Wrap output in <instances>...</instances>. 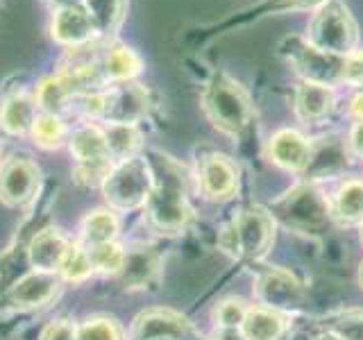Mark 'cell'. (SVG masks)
Listing matches in <instances>:
<instances>
[{
    "label": "cell",
    "instance_id": "6da1fadb",
    "mask_svg": "<svg viewBox=\"0 0 363 340\" xmlns=\"http://www.w3.org/2000/svg\"><path fill=\"white\" fill-rule=\"evenodd\" d=\"M147 164L152 170V191L145 202L147 218L157 232L177 234L191 220L186 170L162 152H147Z\"/></svg>",
    "mask_w": 363,
    "mask_h": 340
},
{
    "label": "cell",
    "instance_id": "7a4b0ae2",
    "mask_svg": "<svg viewBox=\"0 0 363 340\" xmlns=\"http://www.w3.org/2000/svg\"><path fill=\"white\" fill-rule=\"evenodd\" d=\"M202 109L213 128L227 136H241L255 118L245 89L227 73L211 75L202 91Z\"/></svg>",
    "mask_w": 363,
    "mask_h": 340
},
{
    "label": "cell",
    "instance_id": "3957f363",
    "mask_svg": "<svg viewBox=\"0 0 363 340\" xmlns=\"http://www.w3.org/2000/svg\"><path fill=\"white\" fill-rule=\"evenodd\" d=\"M270 215L279 225L300 234L325 232L332 222V207L315 184H300L291 188L270 207Z\"/></svg>",
    "mask_w": 363,
    "mask_h": 340
},
{
    "label": "cell",
    "instance_id": "277c9868",
    "mask_svg": "<svg viewBox=\"0 0 363 340\" xmlns=\"http://www.w3.org/2000/svg\"><path fill=\"white\" fill-rule=\"evenodd\" d=\"M306 41L313 48L332 55H350L357 50L359 28L343 0H327L311 16Z\"/></svg>",
    "mask_w": 363,
    "mask_h": 340
},
{
    "label": "cell",
    "instance_id": "5b68a950",
    "mask_svg": "<svg viewBox=\"0 0 363 340\" xmlns=\"http://www.w3.org/2000/svg\"><path fill=\"white\" fill-rule=\"evenodd\" d=\"M272 241H275V218L270 211L261 207H250L241 211L225 227L220 236V245L225 252L238 259L257 261L264 256Z\"/></svg>",
    "mask_w": 363,
    "mask_h": 340
},
{
    "label": "cell",
    "instance_id": "8992f818",
    "mask_svg": "<svg viewBox=\"0 0 363 340\" xmlns=\"http://www.w3.org/2000/svg\"><path fill=\"white\" fill-rule=\"evenodd\" d=\"M100 186L111 209L134 211L139 207H145L152 191L150 164L143 157H132L113 164Z\"/></svg>",
    "mask_w": 363,
    "mask_h": 340
},
{
    "label": "cell",
    "instance_id": "52a82bcc",
    "mask_svg": "<svg viewBox=\"0 0 363 340\" xmlns=\"http://www.w3.org/2000/svg\"><path fill=\"white\" fill-rule=\"evenodd\" d=\"M68 147L75 159L73 177L82 186H100L113 162L107 150V139L100 125L84 123L68 136Z\"/></svg>",
    "mask_w": 363,
    "mask_h": 340
},
{
    "label": "cell",
    "instance_id": "ba28073f",
    "mask_svg": "<svg viewBox=\"0 0 363 340\" xmlns=\"http://www.w3.org/2000/svg\"><path fill=\"white\" fill-rule=\"evenodd\" d=\"M279 52L295 66L304 82H315L332 89L345 84V55L323 52L300 37L284 39L279 43Z\"/></svg>",
    "mask_w": 363,
    "mask_h": 340
},
{
    "label": "cell",
    "instance_id": "9c48e42d",
    "mask_svg": "<svg viewBox=\"0 0 363 340\" xmlns=\"http://www.w3.org/2000/svg\"><path fill=\"white\" fill-rule=\"evenodd\" d=\"M152 107L150 91L136 82H123L107 86L100 94V113L98 120L118 123V125H136L147 116Z\"/></svg>",
    "mask_w": 363,
    "mask_h": 340
},
{
    "label": "cell",
    "instance_id": "30bf717a",
    "mask_svg": "<svg viewBox=\"0 0 363 340\" xmlns=\"http://www.w3.org/2000/svg\"><path fill=\"white\" fill-rule=\"evenodd\" d=\"M41 184V170L28 157H11L0 166V200L7 207H26Z\"/></svg>",
    "mask_w": 363,
    "mask_h": 340
},
{
    "label": "cell",
    "instance_id": "8fae6325",
    "mask_svg": "<svg viewBox=\"0 0 363 340\" xmlns=\"http://www.w3.org/2000/svg\"><path fill=\"white\" fill-rule=\"evenodd\" d=\"M255 293L261 306L279 313L298 311L300 304L304 302L302 283L289 270L281 268H270L266 272H261L255 283Z\"/></svg>",
    "mask_w": 363,
    "mask_h": 340
},
{
    "label": "cell",
    "instance_id": "7c38bea8",
    "mask_svg": "<svg viewBox=\"0 0 363 340\" xmlns=\"http://www.w3.org/2000/svg\"><path fill=\"white\" fill-rule=\"evenodd\" d=\"M170 338V340H200L189 317L173 309H147L136 315L132 324V340Z\"/></svg>",
    "mask_w": 363,
    "mask_h": 340
},
{
    "label": "cell",
    "instance_id": "4fadbf2b",
    "mask_svg": "<svg viewBox=\"0 0 363 340\" xmlns=\"http://www.w3.org/2000/svg\"><path fill=\"white\" fill-rule=\"evenodd\" d=\"M198 188L207 200H230L238 188V168L230 157L207 152L198 159Z\"/></svg>",
    "mask_w": 363,
    "mask_h": 340
},
{
    "label": "cell",
    "instance_id": "5bb4252c",
    "mask_svg": "<svg viewBox=\"0 0 363 340\" xmlns=\"http://www.w3.org/2000/svg\"><path fill=\"white\" fill-rule=\"evenodd\" d=\"M50 37L55 43L64 45V48L77 50L89 45L91 41H96L98 34L84 5H75V7H62L52 11Z\"/></svg>",
    "mask_w": 363,
    "mask_h": 340
},
{
    "label": "cell",
    "instance_id": "9a60e30c",
    "mask_svg": "<svg viewBox=\"0 0 363 340\" xmlns=\"http://www.w3.org/2000/svg\"><path fill=\"white\" fill-rule=\"evenodd\" d=\"M60 288L62 279L52 275V272L32 270L9 288V302L21 311L41 309V306L50 304L60 295Z\"/></svg>",
    "mask_w": 363,
    "mask_h": 340
},
{
    "label": "cell",
    "instance_id": "2e32d148",
    "mask_svg": "<svg viewBox=\"0 0 363 340\" xmlns=\"http://www.w3.org/2000/svg\"><path fill=\"white\" fill-rule=\"evenodd\" d=\"M98 68L107 84H123V82H134L141 75L143 60L130 45L109 41L98 52Z\"/></svg>",
    "mask_w": 363,
    "mask_h": 340
},
{
    "label": "cell",
    "instance_id": "e0dca14e",
    "mask_svg": "<svg viewBox=\"0 0 363 340\" xmlns=\"http://www.w3.org/2000/svg\"><path fill=\"white\" fill-rule=\"evenodd\" d=\"M268 157L289 173H304L311 159V141L295 130H279L268 143Z\"/></svg>",
    "mask_w": 363,
    "mask_h": 340
},
{
    "label": "cell",
    "instance_id": "ac0fdd59",
    "mask_svg": "<svg viewBox=\"0 0 363 340\" xmlns=\"http://www.w3.org/2000/svg\"><path fill=\"white\" fill-rule=\"evenodd\" d=\"M68 247H71V241L55 227H48V230H41L39 234L32 236V241L28 245V261L34 270L41 272H60Z\"/></svg>",
    "mask_w": 363,
    "mask_h": 340
},
{
    "label": "cell",
    "instance_id": "d6986e66",
    "mask_svg": "<svg viewBox=\"0 0 363 340\" xmlns=\"http://www.w3.org/2000/svg\"><path fill=\"white\" fill-rule=\"evenodd\" d=\"M39 116V107L34 94L26 91H14L0 102V130L11 136H28L32 125Z\"/></svg>",
    "mask_w": 363,
    "mask_h": 340
},
{
    "label": "cell",
    "instance_id": "ffe728a7",
    "mask_svg": "<svg viewBox=\"0 0 363 340\" xmlns=\"http://www.w3.org/2000/svg\"><path fill=\"white\" fill-rule=\"evenodd\" d=\"M295 113L306 125L323 123L329 113L334 111L336 96L332 86L315 84V82H302L295 89Z\"/></svg>",
    "mask_w": 363,
    "mask_h": 340
},
{
    "label": "cell",
    "instance_id": "44dd1931",
    "mask_svg": "<svg viewBox=\"0 0 363 340\" xmlns=\"http://www.w3.org/2000/svg\"><path fill=\"white\" fill-rule=\"evenodd\" d=\"M125 288H145L159 277V256L150 247L125 249V264L118 272Z\"/></svg>",
    "mask_w": 363,
    "mask_h": 340
},
{
    "label": "cell",
    "instance_id": "7402d4cb",
    "mask_svg": "<svg viewBox=\"0 0 363 340\" xmlns=\"http://www.w3.org/2000/svg\"><path fill=\"white\" fill-rule=\"evenodd\" d=\"M34 100H37V107L41 113H52V116L64 118L66 113H71L73 107V91L66 84V79L55 73L43 77L37 84V91H34Z\"/></svg>",
    "mask_w": 363,
    "mask_h": 340
},
{
    "label": "cell",
    "instance_id": "603a6c76",
    "mask_svg": "<svg viewBox=\"0 0 363 340\" xmlns=\"http://www.w3.org/2000/svg\"><path fill=\"white\" fill-rule=\"evenodd\" d=\"M327 0H261L255 7H250L243 14H236L234 18L225 21L220 30L232 28V26H247V23H257L261 18L277 16V14H293V11H315L320 5H325Z\"/></svg>",
    "mask_w": 363,
    "mask_h": 340
},
{
    "label": "cell",
    "instance_id": "cb8c5ba5",
    "mask_svg": "<svg viewBox=\"0 0 363 340\" xmlns=\"http://www.w3.org/2000/svg\"><path fill=\"white\" fill-rule=\"evenodd\" d=\"M241 332L245 340H281V336L286 334V317L261 304L250 306Z\"/></svg>",
    "mask_w": 363,
    "mask_h": 340
},
{
    "label": "cell",
    "instance_id": "d4e9b609",
    "mask_svg": "<svg viewBox=\"0 0 363 340\" xmlns=\"http://www.w3.org/2000/svg\"><path fill=\"white\" fill-rule=\"evenodd\" d=\"M98 39H113L121 30L125 14H128V0H84Z\"/></svg>",
    "mask_w": 363,
    "mask_h": 340
},
{
    "label": "cell",
    "instance_id": "484cf974",
    "mask_svg": "<svg viewBox=\"0 0 363 340\" xmlns=\"http://www.w3.org/2000/svg\"><path fill=\"white\" fill-rule=\"evenodd\" d=\"M332 218L343 225H363V179H347L329 200Z\"/></svg>",
    "mask_w": 363,
    "mask_h": 340
},
{
    "label": "cell",
    "instance_id": "4316f807",
    "mask_svg": "<svg viewBox=\"0 0 363 340\" xmlns=\"http://www.w3.org/2000/svg\"><path fill=\"white\" fill-rule=\"evenodd\" d=\"M118 236V218L111 209H96L89 211L79 227V245L94 247L102 243L116 241Z\"/></svg>",
    "mask_w": 363,
    "mask_h": 340
},
{
    "label": "cell",
    "instance_id": "83f0119b",
    "mask_svg": "<svg viewBox=\"0 0 363 340\" xmlns=\"http://www.w3.org/2000/svg\"><path fill=\"white\" fill-rule=\"evenodd\" d=\"M105 139H107V150L113 164L125 162V159L139 157L136 152L141 150V132L136 125H118V123H107L105 128Z\"/></svg>",
    "mask_w": 363,
    "mask_h": 340
},
{
    "label": "cell",
    "instance_id": "f1b7e54d",
    "mask_svg": "<svg viewBox=\"0 0 363 340\" xmlns=\"http://www.w3.org/2000/svg\"><path fill=\"white\" fill-rule=\"evenodd\" d=\"M345 164H347V150L340 143L329 141L318 147L311 143V159H309V166H306L304 173L311 175L313 179L332 177V175L340 173V170L345 168Z\"/></svg>",
    "mask_w": 363,
    "mask_h": 340
},
{
    "label": "cell",
    "instance_id": "f546056e",
    "mask_svg": "<svg viewBox=\"0 0 363 340\" xmlns=\"http://www.w3.org/2000/svg\"><path fill=\"white\" fill-rule=\"evenodd\" d=\"M30 136L39 147H43V150H57V147H62L66 143L68 130H66L64 118L52 116V113H39L37 120L32 125Z\"/></svg>",
    "mask_w": 363,
    "mask_h": 340
},
{
    "label": "cell",
    "instance_id": "4dcf8cb0",
    "mask_svg": "<svg viewBox=\"0 0 363 340\" xmlns=\"http://www.w3.org/2000/svg\"><path fill=\"white\" fill-rule=\"evenodd\" d=\"M94 264H91V256H89V249L79 243H71L66 252V259L60 268V277L64 281H71V283H82L86 281L91 275H94Z\"/></svg>",
    "mask_w": 363,
    "mask_h": 340
},
{
    "label": "cell",
    "instance_id": "1f68e13d",
    "mask_svg": "<svg viewBox=\"0 0 363 340\" xmlns=\"http://www.w3.org/2000/svg\"><path fill=\"white\" fill-rule=\"evenodd\" d=\"M86 249H89L91 264H94L96 272H102V275H118V272L123 270L125 249L116 241L94 245V247H86Z\"/></svg>",
    "mask_w": 363,
    "mask_h": 340
},
{
    "label": "cell",
    "instance_id": "d6a6232c",
    "mask_svg": "<svg viewBox=\"0 0 363 340\" xmlns=\"http://www.w3.org/2000/svg\"><path fill=\"white\" fill-rule=\"evenodd\" d=\"M77 340H125V332L113 317L96 315L77 327Z\"/></svg>",
    "mask_w": 363,
    "mask_h": 340
},
{
    "label": "cell",
    "instance_id": "836d02e7",
    "mask_svg": "<svg viewBox=\"0 0 363 340\" xmlns=\"http://www.w3.org/2000/svg\"><path fill=\"white\" fill-rule=\"evenodd\" d=\"M250 309V304L241 298H227L223 302L216 304L213 309V322L218 329H241L245 313Z\"/></svg>",
    "mask_w": 363,
    "mask_h": 340
},
{
    "label": "cell",
    "instance_id": "e575fe53",
    "mask_svg": "<svg viewBox=\"0 0 363 340\" xmlns=\"http://www.w3.org/2000/svg\"><path fill=\"white\" fill-rule=\"evenodd\" d=\"M332 332L343 340H363V309L338 313L332 320Z\"/></svg>",
    "mask_w": 363,
    "mask_h": 340
},
{
    "label": "cell",
    "instance_id": "d590c367",
    "mask_svg": "<svg viewBox=\"0 0 363 340\" xmlns=\"http://www.w3.org/2000/svg\"><path fill=\"white\" fill-rule=\"evenodd\" d=\"M345 84L363 86V50L361 48L345 55Z\"/></svg>",
    "mask_w": 363,
    "mask_h": 340
},
{
    "label": "cell",
    "instance_id": "8d00e7d4",
    "mask_svg": "<svg viewBox=\"0 0 363 340\" xmlns=\"http://www.w3.org/2000/svg\"><path fill=\"white\" fill-rule=\"evenodd\" d=\"M41 340H77V327L71 320H57L43 329Z\"/></svg>",
    "mask_w": 363,
    "mask_h": 340
},
{
    "label": "cell",
    "instance_id": "74e56055",
    "mask_svg": "<svg viewBox=\"0 0 363 340\" xmlns=\"http://www.w3.org/2000/svg\"><path fill=\"white\" fill-rule=\"evenodd\" d=\"M347 147H350V152L354 157L363 159V120H357L354 125H352Z\"/></svg>",
    "mask_w": 363,
    "mask_h": 340
},
{
    "label": "cell",
    "instance_id": "f35d334b",
    "mask_svg": "<svg viewBox=\"0 0 363 340\" xmlns=\"http://www.w3.org/2000/svg\"><path fill=\"white\" fill-rule=\"evenodd\" d=\"M211 340H245L241 329H216Z\"/></svg>",
    "mask_w": 363,
    "mask_h": 340
},
{
    "label": "cell",
    "instance_id": "ab89813d",
    "mask_svg": "<svg viewBox=\"0 0 363 340\" xmlns=\"http://www.w3.org/2000/svg\"><path fill=\"white\" fill-rule=\"evenodd\" d=\"M350 113L354 116L357 120H363V89L359 91V94L350 100Z\"/></svg>",
    "mask_w": 363,
    "mask_h": 340
},
{
    "label": "cell",
    "instance_id": "60d3db41",
    "mask_svg": "<svg viewBox=\"0 0 363 340\" xmlns=\"http://www.w3.org/2000/svg\"><path fill=\"white\" fill-rule=\"evenodd\" d=\"M52 9H62V7H75V5H84V0H45Z\"/></svg>",
    "mask_w": 363,
    "mask_h": 340
},
{
    "label": "cell",
    "instance_id": "b9f144b4",
    "mask_svg": "<svg viewBox=\"0 0 363 340\" xmlns=\"http://www.w3.org/2000/svg\"><path fill=\"white\" fill-rule=\"evenodd\" d=\"M313 340H343V338H340L338 334H334L332 332V329H329V332H323V334H318Z\"/></svg>",
    "mask_w": 363,
    "mask_h": 340
},
{
    "label": "cell",
    "instance_id": "7bdbcfd3",
    "mask_svg": "<svg viewBox=\"0 0 363 340\" xmlns=\"http://www.w3.org/2000/svg\"><path fill=\"white\" fill-rule=\"evenodd\" d=\"M359 279H361V288H363V264H361V275H359Z\"/></svg>",
    "mask_w": 363,
    "mask_h": 340
},
{
    "label": "cell",
    "instance_id": "ee69618b",
    "mask_svg": "<svg viewBox=\"0 0 363 340\" xmlns=\"http://www.w3.org/2000/svg\"><path fill=\"white\" fill-rule=\"evenodd\" d=\"M150 340H170V338H150Z\"/></svg>",
    "mask_w": 363,
    "mask_h": 340
},
{
    "label": "cell",
    "instance_id": "f6af8a7d",
    "mask_svg": "<svg viewBox=\"0 0 363 340\" xmlns=\"http://www.w3.org/2000/svg\"><path fill=\"white\" fill-rule=\"evenodd\" d=\"M361 241H363V225H361Z\"/></svg>",
    "mask_w": 363,
    "mask_h": 340
}]
</instances>
